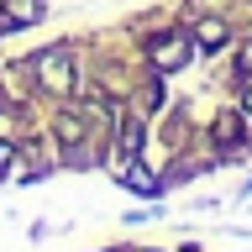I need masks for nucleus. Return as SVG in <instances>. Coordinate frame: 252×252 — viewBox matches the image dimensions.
Listing matches in <instances>:
<instances>
[{
  "label": "nucleus",
  "mask_w": 252,
  "mask_h": 252,
  "mask_svg": "<svg viewBox=\"0 0 252 252\" xmlns=\"http://www.w3.org/2000/svg\"><path fill=\"white\" fill-rule=\"evenodd\" d=\"M200 42H205V47H216V42H226V27H210V21H205V27H200Z\"/></svg>",
  "instance_id": "2"
},
{
  "label": "nucleus",
  "mask_w": 252,
  "mask_h": 252,
  "mask_svg": "<svg viewBox=\"0 0 252 252\" xmlns=\"http://www.w3.org/2000/svg\"><path fill=\"white\" fill-rule=\"evenodd\" d=\"M184 53H189L184 42H168V47H158V68H179V63H184Z\"/></svg>",
  "instance_id": "1"
},
{
  "label": "nucleus",
  "mask_w": 252,
  "mask_h": 252,
  "mask_svg": "<svg viewBox=\"0 0 252 252\" xmlns=\"http://www.w3.org/2000/svg\"><path fill=\"white\" fill-rule=\"evenodd\" d=\"M247 110H252V94H247Z\"/></svg>",
  "instance_id": "3"
}]
</instances>
